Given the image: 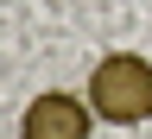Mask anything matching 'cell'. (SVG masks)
<instances>
[{"mask_svg": "<svg viewBox=\"0 0 152 139\" xmlns=\"http://www.w3.org/2000/svg\"><path fill=\"white\" fill-rule=\"evenodd\" d=\"M89 108L108 127H140L152 120V57L140 51H108L89 70Z\"/></svg>", "mask_w": 152, "mask_h": 139, "instance_id": "obj_1", "label": "cell"}, {"mask_svg": "<svg viewBox=\"0 0 152 139\" xmlns=\"http://www.w3.org/2000/svg\"><path fill=\"white\" fill-rule=\"evenodd\" d=\"M89 133H95V108L89 95H70V89L32 95L19 114V139H89Z\"/></svg>", "mask_w": 152, "mask_h": 139, "instance_id": "obj_2", "label": "cell"}]
</instances>
